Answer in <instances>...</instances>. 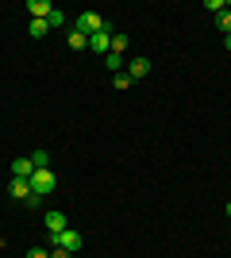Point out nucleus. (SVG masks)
Listing matches in <instances>:
<instances>
[{
  "label": "nucleus",
  "mask_w": 231,
  "mask_h": 258,
  "mask_svg": "<svg viewBox=\"0 0 231 258\" xmlns=\"http://www.w3.org/2000/svg\"><path fill=\"white\" fill-rule=\"evenodd\" d=\"M8 197H12V201H23L27 208L39 205V197H35V189H31L27 177H12V181H8Z\"/></svg>",
  "instance_id": "obj_1"
},
{
  "label": "nucleus",
  "mask_w": 231,
  "mask_h": 258,
  "mask_svg": "<svg viewBox=\"0 0 231 258\" xmlns=\"http://www.w3.org/2000/svg\"><path fill=\"white\" fill-rule=\"evenodd\" d=\"M54 170H50V166H39V170L31 173V189H35V197H39V201H43L46 193H54Z\"/></svg>",
  "instance_id": "obj_2"
},
{
  "label": "nucleus",
  "mask_w": 231,
  "mask_h": 258,
  "mask_svg": "<svg viewBox=\"0 0 231 258\" xmlns=\"http://www.w3.org/2000/svg\"><path fill=\"white\" fill-rule=\"evenodd\" d=\"M104 27H108V23L100 20L97 12H81L73 20V31H81V35H97V31H104Z\"/></svg>",
  "instance_id": "obj_3"
},
{
  "label": "nucleus",
  "mask_w": 231,
  "mask_h": 258,
  "mask_svg": "<svg viewBox=\"0 0 231 258\" xmlns=\"http://www.w3.org/2000/svg\"><path fill=\"white\" fill-rule=\"evenodd\" d=\"M50 247H62V250H69V254H77V250H81V231H73V227L58 231V235H50Z\"/></svg>",
  "instance_id": "obj_4"
},
{
  "label": "nucleus",
  "mask_w": 231,
  "mask_h": 258,
  "mask_svg": "<svg viewBox=\"0 0 231 258\" xmlns=\"http://www.w3.org/2000/svg\"><path fill=\"white\" fill-rule=\"evenodd\" d=\"M112 27H104V31H97V35H89V50L93 54H112Z\"/></svg>",
  "instance_id": "obj_5"
},
{
  "label": "nucleus",
  "mask_w": 231,
  "mask_h": 258,
  "mask_svg": "<svg viewBox=\"0 0 231 258\" xmlns=\"http://www.w3.org/2000/svg\"><path fill=\"white\" fill-rule=\"evenodd\" d=\"M123 74L131 77V81H146V74H150V58H131Z\"/></svg>",
  "instance_id": "obj_6"
},
{
  "label": "nucleus",
  "mask_w": 231,
  "mask_h": 258,
  "mask_svg": "<svg viewBox=\"0 0 231 258\" xmlns=\"http://www.w3.org/2000/svg\"><path fill=\"white\" fill-rule=\"evenodd\" d=\"M23 12H27L31 20H46V16L54 12V4H50V0H27V4H23Z\"/></svg>",
  "instance_id": "obj_7"
},
{
  "label": "nucleus",
  "mask_w": 231,
  "mask_h": 258,
  "mask_svg": "<svg viewBox=\"0 0 231 258\" xmlns=\"http://www.w3.org/2000/svg\"><path fill=\"white\" fill-rule=\"evenodd\" d=\"M66 212H58V208H54V212H46V231H50V235H58V231H66Z\"/></svg>",
  "instance_id": "obj_8"
},
{
  "label": "nucleus",
  "mask_w": 231,
  "mask_h": 258,
  "mask_svg": "<svg viewBox=\"0 0 231 258\" xmlns=\"http://www.w3.org/2000/svg\"><path fill=\"white\" fill-rule=\"evenodd\" d=\"M31 173H35L31 158H16V162H12V177H27V181H31Z\"/></svg>",
  "instance_id": "obj_9"
},
{
  "label": "nucleus",
  "mask_w": 231,
  "mask_h": 258,
  "mask_svg": "<svg viewBox=\"0 0 231 258\" xmlns=\"http://www.w3.org/2000/svg\"><path fill=\"white\" fill-rule=\"evenodd\" d=\"M104 66H108V74H112V77L127 70V62H123V54H104Z\"/></svg>",
  "instance_id": "obj_10"
},
{
  "label": "nucleus",
  "mask_w": 231,
  "mask_h": 258,
  "mask_svg": "<svg viewBox=\"0 0 231 258\" xmlns=\"http://www.w3.org/2000/svg\"><path fill=\"white\" fill-rule=\"evenodd\" d=\"M66 46H69V50H89V35L69 31V35H66Z\"/></svg>",
  "instance_id": "obj_11"
},
{
  "label": "nucleus",
  "mask_w": 231,
  "mask_h": 258,
  "mask_svg": "<svg viewBox=\"0 0 231 258\" xmlns=\"http://www.w3.org/2000/svg\"><path fill=\"white\" fill-rule=\"evenodd\" d=\"M27 31H31V39H43V35H50V23H46V20H31Z\"/></svg>",
  "instance_id": "obj_12"
},
{
  "label": "nucleus",
  "mask_w": 231,
  "mask_h": 258,
  "mask_svg": "<svg viewBox=\"0 0 231 258\" xmlns=\"http://www.w3.org/2000/svg\"><path fill=\"white\" fill-rule=\"evenodd\" d=\"M127 43H131V39H127L123 31H116V35H112V54H123V50H127Z\"/></svg>",
  "instance_id": "obj_13"
},
{
  "label": "nucleus",
  "mask_w": 231,
  "mask_h": 258,
  "mask_svg": "<svg viewBox=\"0 0 231 258\" xmlns=\"http://www.w3.org/2000/svg\"><path fill=\"white\" fill-rule=\"evenodd\" d=\"M46 23H50V31H58V27H66V16H62V12H50V16H46Z\"/></svg>",
  "instance_id": "obj_14"
},
{
  "label": "nucleus",
  "mask_w": 231,
  "mask_h": 258,
  "mask_svg": "<svg viewBox=\"0 0 231 258\" xmlns=\"http://www.w3.org/2000/svg\"><path fill=\"white\" fill-rule=\"evenodd\" d=\"M112 85H116V93H123V89H131L135 81H131L127 74H116V77H112Z\"/></svg>",
  "instance_id": "obj_15"
},
{
  "label": "nucleus",
  "mask_w": 231,
  "mask_h": 258,
  "mask_svg": "<svg viewBox=\"0 0 231 258\" xmlns=\"http://www.w3.org/2000/svg\"><path fill=\"white\" fill-rule=\"evenodd\" d=\"M216 27H220L223 35H231V12H220V16H216Z\"/></svg>",
  "instance_id": "obj_16"
},
{
  "label": "nucleus",
  "mask_w": 231,
  "mask_h": 258,
  "mask_svg": "<svg viewBox=\"0 0 231 258\" xmlns=\"http://www.w3.org/2000/svg\"><path fill=\"white\" fill-rule=\"evenodd\" d=\"M204 8H208V12H216V16H220V12H227L231 4H227V0H204Z\"/></svg>",
  "instance_id": "obj_17"
},
{
  "label": "nucleus",
  "mask_w": 231,
  "mask_h": 258,
  "mask_svg": "<svg viewBox=\"0 0 231 258\" xmlns=\"http://www.w3.org/2000/svg\"><path fill=\"white\" fill-rule=\"evenodd\" d=\"M31 162H35V170H39V166H50V154H46V151H35Z\"/></svg>",
  "instance_id": "obj_18"
},
{
  "label": "nucleus",
  "mask_w": 231,
  "mask_h": 258,
  "mask_svg": "<svg viewBox=\"0 0 231 258\" xmlns=\"http://www.w3.org/2000/svg\"><path fill=\"white\" fill-rule=\"evenodd\" d=\"M27 258H50V250H46V247H31V250H27Z\"/></svg>",
  "instance_id": "obj_19"
},
{
  "label": "nucleus",
  "mask_w": 231,
  "mask_h": 258,
  "mask_svg": "<svg viewBox=\"0 0 231 258\" xmlns=\"http://www.w3.org/2000/svg\"><path fill=\"white\" fill-rule=\"evenodd\" d=\"M50 258H73L69 250H62V247H50Z\"/></svg>",
  "instance_id": "obj_20"
},
{
  "label": "nucleus",
  "mask_w": 231,
  "mask_h": 258,
  "mask_svg": "<svg viewBox=\"0 0 231 258\" xmlns=\"http://www.w3.org/2000/svg\"><path fill=\"white\" fill-rule=\"evenodd\" d=\"M223 46H227V50H231V35H223Z\"/></svg>",
  "instance_id": "obj_21"
},
{
  "label": "nucleus",
  "mask_w": 231,
  "mask_h": 258,
  "mask_svg": "<svg viewBox=\"0 0 231 258\" xmlns=\"http://www.w3.org/2000/svg\"><path fill=\"white\" fill-rule=\"evenodd\" d=\"M227 220H231V201H227Z\"/></svg>",
  "instance_id": "obj_22"
}]
</instances>
